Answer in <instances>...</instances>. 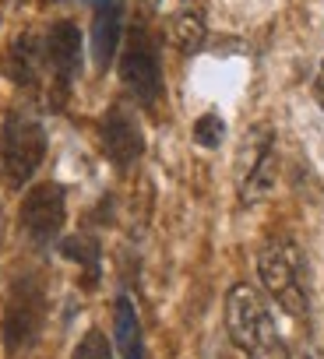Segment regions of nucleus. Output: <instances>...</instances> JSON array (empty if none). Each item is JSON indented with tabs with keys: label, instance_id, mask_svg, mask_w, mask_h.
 <instances>
[{
	"label": "nucleus",
	"instance_id": "a211bd4d",
	"mask_svg": "<svg viewBox=\"0 0 324 359\" xmlns=\"http://www.w3.org/2000/svg\"><path fill=\"white\" fill-rule=\"evenodd\" d=\"M317 99L324 102V64H320V71H317Z\"/></svg>",
	"mask_w": 324,
	"mask_h": 359
},
{
	"label": "nucleus",
	"instance_id": "9b49d317",
	"mask_svg": "<svg viewBox=\"0 0 324 359\" xmlns=\"http://www.w3.org/2000/svg\"><path fill=\"white\" fill-rule=\"evenodd\" d=\"M113 345L123 359H144V334H141V320L137 310L130 303L127 292H120L113 299Z\"/></svg>",
	"mask_w": 324,
	"mask_h": 359
},
{
	"label": "nucleus",
	"instance_id": "423d86ee",
	"mask_svg": "<svg viewBox=\"0 0 324 359\" xmlns=\"http://www.w3.org/2000/svg\"><path fill=\"white\" fill-rule=\"evenodd\" d=\"M120 81L141 106H155L162 99V64H158V50L151 36L144 32V25H134L127 36L123 60H120Z\"/></svg>",
	"mask_w": 324,
	"mask_h": 359
},
{
	"label": "nucleus",
	"instance_id": "6ab92c4d",
	"mask_svg": "<svg viewBox=\"0 0 324 359\" xmlns=\"http://www.w3.org/2000/svg\"><path fill=\"white\" fill-rule=\"evenodd\" d=\"M4 233H8V219H4V205H0V247H4Z\"/></svg>",
	"mask_w": 324,
	"mask_h": 359
},
{
	"label": "nucleus",
	"instance_id": "ddd939ff",
	"mask_svg": "<svg viewBox=\"0 0 324 359\" xmlns=\"http://www.w3.org/2000/svg\"><path fill=\"white\" fill-rule=\"evenodd\" d=\"M205 36H208V29H205V18L198 11H180L170 22V43L180 53H198L205 46Z\"/></svg>",
	"mask_w": 324,
	"mask_h": 359
},
{
	"label": "nucleus",
	"instance_id": "7ed1b4c3",
	"mask_svg": "<svg viewBox=\"0 0 324 359\" xmlns=\"http://www.w3.org/2000/svg\"><path fill=\"white\" fill-rule=\"evenodd\" d=\"M257 275L268 296L289 313V317H306L310 306V289H306V264L296 243L289 240H271L257 254Z\"/></svg>",
	"mask_w": 324,
	"mask_h": 359
},
{
	"label": "nucleus",
	"instance_id": "1a4fd4ad",
	"mask_svg": "<svg viewBox=\"0 0 324 359\" xmlns=\"http://www.w3.org/2000/svg\"><path fill=\"white\" fill-rule=\"evenodd\" d=\"M43 50H46V64L53 71V81H57V92L64 99V92L71 88L78 67H81V32L74 22H57L46 39H43Z\"/></svg>",
	"mask_w": 324,
	"mask_h": 359
},
{
	"label": "nucleus",
	"instance_id": "f8f14e48",
	"mask_svg": "<svg viewBox=\"0 0 324 359\" xmlns=\"http://www.w3.org/2000/svg\"><path fill=\"white\" fill-rule=\"evenodd\" d=\"M43 39L36 32H22L15 43H11V53H8V74L22 85V88H32L39 81V67H43Z\"/></svg>",
	"mask_w": 324,
	"mask_h": 359
},
{
	"label": "nucleus",
	"instance_id": "9d476101",
	"mask_svg": "<svg viewBox=\"0 0 324 359\" xmlns=\"http://www.w3.org/2000/svg\"><path fill=\"white\" fill-rule=\"evenodd\" d=\"M123 36V4L120 0H99L95 4V18H92V57H95V71H106L116 57Z\"/></svg>",
	"mask_w": 324,
	"mask_h": 359
},
{
	"label": "nucleus",
	"instance_id": "2eb2a0df",
	"mask_svg": "<svg viewBox=\"0 0 324 359\" xmlns=\"http://www.w3.org/2000/svg\"><path fill=\"white\" fill-rule=\"evenodd\" d=\"M194 141H198L201 148H219V144L226 141V123H222V116L205 113V116L194 123Z\"/></svg>",
	"mask_w": 324,
	"mask_h": 359
},
{
	"label": "nucleus",
	"instance_id": "f03ea898",
	"mask_svg": "<svg viewBox=\"0 0 324 359\" xmlns=\"http://www.w3.org/2000/svg\"><path fill=\"white\" fill-rule=\"evenodd\" d=\"M46 158V127L32 109H11L0 123V169L8 187H25Z\"/></svg>",
	"mask_w": 324,
	"mask_h": 359
},
{
	"label": "nucleus",
	"instance_id": "412c9836",
	"mask_svg": "<svg viewBox=\"0 0 324 359\" xmlns=\"http://www.w3.org/2000/svg\"><path fill=\"white\" fill-rule=\"evenodd\" d=\"M95 4H99V0H95Z\"/></svg>",
	"mask_w": 324,
	"mask_h": 359
},
{
	"label": "nucleus",
	"instance_id": "4468645a",
	"mask_svg": "<svg viewBox=\"0 0 324 359\" xmlns=\"http://www.w3.org/2000/svg\"><path fill=\"white\" fill-rule=\"evenodd\" d=\"M60 254L85 268V278H88V289H92V282L99 278V240L92 233L67 236V240H60Z\"/></svg>",
	"mask_w": 324,
	"mask_h": 359
},
{
	"label": "nucleus",
	"instance_id": "f257e3e1",
	"mask_svg": "<svg viewBox=\"0 0 324 359\" xmlns=\"http://www.w3.org/2000/svg\"><path fill=\"white\" fill-rule=\"evenodd\" d=\"M46 324V285L39 271H18L4 296V317H0V338H4L8 359L29 352Z\"/></svg>",
	"mask_w": 324,
	"mask_h": 359
},
{
	"label": "nucleus",
	"instance_id": "6e6552de",
	"mask_svg": "<svg viewBox=\"0 0 324 359\" xmlns=\"http://www.w3.org/2000/svg\"><path fill=\"white\" fill-rule=\"evenodd\" d=\"M99 137H102V151L109 162L116 165H130L141 158L144 151V134H141V123L134 120V113L120 102H113L99 123Z\"/></svg>",
	"mask_w": 324,
	"mask_h": 359
},
{
	"label": "nucleus",
	"instance_id": "f3484780",
	"mask_svg": "<svg viewBox=\"0 0 324 359\" xmlns=\"http://www.w3.org/2000/svg\"><path fill=\"white\" fill-rule=\"evenodd\" d=\"M285 359H320V355H317V348L299 345V348H289V355H285Z\"/></svg>",
	"mask_w": 324,
	"mask_h": 359
},
{
	"label": "nucleus",
	"instance_id": "0eeeda50",
	"mask_svg": "<svg viewBox=\"0 0 324 359\" xmlns=\"http://www.w3.org/2000/svg\"><path fill=\"white\" fill-rule=\"evenodd\" d=\"M67 219V194L60 184H36L22 201V229L36 247H46L60 236Z\"/></svg>",
	"mask_w": 324,
	"mask_h": 359
},
{
	"label": "nucleus",
	"instance_id": "39448f33",
	"mask_svg": "<svg viewBox=\"0 0 324 359\" xmlns=\"http://www.w3.org/2000/svg\"><path fill=\"white\" fill-rule=\"evenodd\" d=\"M278 180V155H275V134L271 127H254L243 137L240 162H236V187L243 205H257L271 194Z\"/></svg>",
	"mask_w": 324,
	"mask_h": 359
},
{
	"label": "nucleus",
	"instance_id": "dca6fc26",
	"mask_svg": "<svg viewBox=\"0 0 324 359\" xmlns=\"http://www.w3.org/2000/svg\"><path fill=\"white\" fill-rule=\"evenodd\" d=\"M71 359H113V348H109V341H106V334L102 331H85V338L74 345V355Z\"/></svg>",
	"mask_w": 324,
	"mask_h": 359
},
{
	"label": "nucleus",
	"instance_id": "aec40b11",
	"mask_svg": "<svg viewBox=\"0 0 324 359\" xmlns=\"http://www.w3.org/2000/svg\"><path fill=\"white\" fill-rule=\"evenodd\" d=\"M158 4V0H144V8H155Z\"/></svg>",
	"mask_w": 324,
	"mask_h": 359
},
{
	"label": "nucleus",
	"instance_id": "20e7f679",
	"mask_svg": "<svg viewBox=\"0 0 324 359\" xmlns=\"http://www.w3.org/2000/svg\"><path fill=\"white\" fill-rule=\"evenodd\" d=\"M226 331H229L233 345L250 359L268 355L278 341L275 317H271L264 296L254 285H233L229 289V296H226Z\"/></svg>",
	"mask_w": 324,
	"mask_h": 359
}]
</instances>
